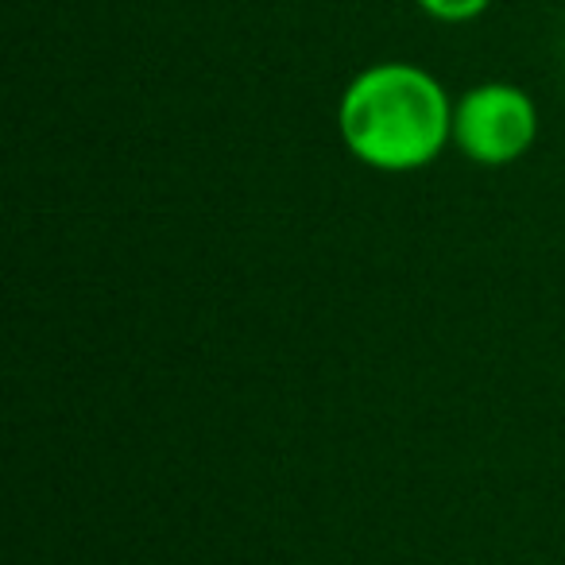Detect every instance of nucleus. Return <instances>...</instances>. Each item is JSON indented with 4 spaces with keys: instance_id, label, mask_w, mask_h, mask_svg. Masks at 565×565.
<instances>
[{
    "instance_id": "1",
    "label": "nucleus",
    "mask_w": 565,
    "mask_h": 565,
    "mask_svg": "<svg viewBox=\"0 0 565 565\" xmlns=\"http://www.w3.org/2000/svg\"><path fill=\"white\" fill-rule=\"evenodd\" d=\"M338 132L372 171H423L454 143V102L423 66L372 63L341 89Z\"/></svg>"
},
{
    "instance_id": "2",
    "label": "nucleus",
    "mask_w": 565,
    "mask_h": 565,
    "mask_svg": "<svg viewBox=\"0 0 565 565\" xmlns=\"http://www.w3.org/2000/svg\"><path fill=\"white\" fill-rule=\"evenodd\" d=\"M539 109L511 82H480L454 102V148L480 167H508L531 151Z\"/></svg>"
},
{
    "instance_id": "3",
    "label": "nucleus",
    "mask_w": 565,
    "mask_h": 565,
    "mask_svg": "<svg viewBox=\"0 0 565 565\" xmlns=\"http://www.w3.org/2000/svg\"><path fill=\"white\" fill-rule=\"evenodd\" d=\"M415 4L441 24H469V20L484 17L492 0H415Z\"/></svg>"
}]
</instances>
